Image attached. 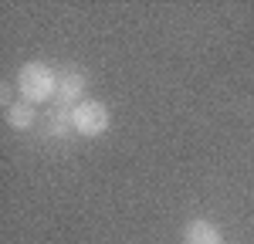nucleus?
Listing matches in <instances>:
<instances>
[{"label":"nucleus","instance_id":"obj_1","mask_svg":"<svg viewBox=\"0 0 254 244\" xmlns=\"http://www.w3.org/2000/svg\"><path fill=\"white\" fill-rule=\"evenodd\" d=\"M17 92L31 105L51 102L58 95V71L51 64H44V61H27L17 71Z\"/></svg>","mask_w":254,"mask_h":244},{"label":"nucleus","instance_id":"obj_2","mask_svg":"<svg viewBox=\"0 0 254 244\" xmlns=\"http://www.w3.org/2000/svg\"><path fill=\"white\" fill-rule=\"evenodd\" d=\"M71 122H75V132H78V136L95 139V136H102V132L109 129L112 112H109V105H105V102L85 99V102H78V105L71 109Z\"/></svg>","mask_w":254,"mask_h":244},{"label":"nucleus","instance_id":"obj_3","mask_svg":"<svg viewBox=\"0 0 254 244\" xmlns=\"http://www.w3.org/2000/svg\"><path fill=\"white\" fill-rule=\"evenodd\" d=\"M85 92H88V75L75 68V64H68V68H61L58 71V105H68V109H75L78 102H85Z\"/></svg>","mask_w":254,"mask_h":244},{"label":"nucleus","instance_id":"obj_4","mask_svg":"<svg viewBox=\"0 0 254 244\" xmlns=\"http://www.w3.org/2000/svg\"><path fill=\"white\" fill-rule=\"evenodd\" d=\"M183 244H224V234L214 221H187L183 224Z\"/></svg>","mask_w":254,"mask_h":244},{"label":"nucleus","instance_id":"obj_5","mask_svg":"<svg viewBox=\"0 0 254 244\" xmlns=\"http://www.w3.org/2000/svg\"><path fill=\"white\" fill-rule=\"evenodd\" d=\"M44 132H48V136H58V139L71 136V132H75L71 109H68V105H51V109H48V125H44Z\"/></svg>","mask_w":254,"mask_h":244},{"label":"nucleus","instance_id":"obj_6","mask_svg":"<svg viewBox=\"0 0 254 244\" xmlns=\"http://www.w3.org/2000/svg\"><path fill=\"white\" fill-rule=\"evenodd\" d=\"M38 122V105H31V102H14L10 109H7V125L10 129H17V132H24V129H31Z\"/></svg>","mask_w":254,"mask_h":244},{"label":"nucleus","instance_id":"obj_7","mask_svg":"<svg viewBox=\"0 0 254 244\" xmlns=\"http://www.w3.org/2000/svg\"><path fill=\"white\" fill-rule=\"evenodd\" d=\"M0 102H3V105H7V109H10V105H14V95H10V85H7V81H3V85H0Z\"/></svg>","mask_w":254,"mask_h":244}]
</instances>
